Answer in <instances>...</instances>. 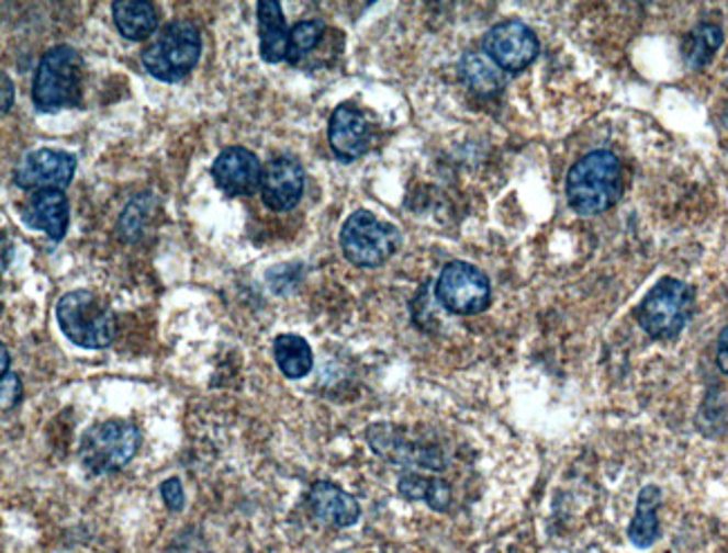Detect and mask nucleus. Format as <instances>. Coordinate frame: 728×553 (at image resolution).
<instances>
[{"mask_svg":"<svg viewBox=\"0 0 728 553\" xmlns=\"http://www.w3.org/2000/svg\"><path fill=\"white\" fill-rule=\"evenodd\" d=\"M568 202L581 215H601L621 200L624 169L609 150L581 157L568 173Z\"/></svg>","mask_w":728,"mask_h":553,"instance_id":"f257e3e1","label":"nucleus"},{"mask_svg":"<svg viewBox=\"0 0 728 553\" xmlns=\"http://www.w3.org/2000/svg\"><path fill=\"white\" fill-rule=\"evenodd\" d=\"M32 99L41 113L79 108L83 99V59L70 45H56L38 61Z\"/></svg>","mask_w":728,"mask_h":553,"instance_id":"f03ea898","label":"nucleus"},{"mask_svg":"<svg viewBox=\"0 0 728 553\" xmlns=\"http://www.w3.org/2000/svg\"><path fill=\"white\" fill-rule=\"evenodd\" d=\"M56 320L66 339L83 350H103L117 335V316L112 307L88 290H75L56 303Z\"/></svg>","mask_w":728,"mask_h":553,"instance_id":"7ed1b4c3","label":"nucleus"},{"mask_svg":"<svg viewBox=\"0 0 728 553\" xmlns=\"http://www.w3.org/2000/svg\"><path fill=\"white\" fill-rule=\"evenodd\" d=\"M200 54V30L189 21H173L142 52V64L150 77L164 83H176L198 66Z\"/></svg>","mask_w":728,"mask_h":553,"instance_id":"20e7f679","label":"nucleus"},{"mask_svg":"<svg viewBox=\"0 0 728 553\" xmlns=\"http://www.w3.org/2000/svg\"><path fill=\"white\" fill-rule=\"evenodd\" d=\"M695 292L677 279H661L637 307V320L652 339H675L693 316Z\"/></svg>","mask_w":728,"mask_h":553,"instance_id":"39448f33","label":"nucleus"},{"mask_svg":"<svg viewBox=\"0 0 728 553\" xmlns=\"http://www.w3.org/2000/svg\"><path fill=\"white\" fill-rule=\"evenodd\" d=\"M341 249L348 262L363 269L381 267L402 245L395 225L383 223L374 213L355 211L341 227Z\"/></svg>","mask_w":728,"mask_h":553,"instance_id":"423d86ee","label":"nucleus"},{"mask_svg":"<svg viewBox=\"0 0 728 553\" xmlns=\"http://www.w3.org/2000/svg\"><path fill=\"white\" fill-rule=\"evenodd\" d=\"M139 449V430L120 419L92 426L81 439L83 466L94 475H108L124 469Z\"/></svg>","mask_w":728,"mask_h":553,"instance_id":"0eeeda50","label":"nucleus"},{"mask_svg":"<svg viewBox=\"0 0 728 553\" xmlns=\"http://www.w3.org/2000/svg\"><path fill=\"white\" fill-rule=\"evenodd\" d=\"M435 296L439 305L458 316H473L489 307L491 283L486 273L469 262H448L435 285Z\"/></svg>","mask_w":728,"mask_h":553,"instance_id":"6e6552de","label":"nucleus"},{"mask_svg":"<svg viewBox=\"0 0 728 553\" xmlns=\"http://www.w3.org/2000/svg\"><path fill=\"white\" fill-rule=\"evenodd\" d=\"M484 54L502 72H523L538 57V38L520 21L493 25L484 36Z\"/></svg>","mask_w":728,"mask_h":553,"instance_id":"1a4fd4ad","label":"nucleus"},{"mask_svg":"<svg viewBox=\"0 0 728 553\" xmlns=\"http://www.w3.org/2000/svg\"><path fill=\"white\" fill-rule=\"evenodd\" d=\"M77 171V157L59 148H38L14 169V184L23 191H64Z\"/></svg>","mask_w":728,"mask_h":553,"instance_id":"9d476101","label":"nucleus"},{"mask_svg":"<svg viewBox=\"0 0 728 553\" xmlns=\"http://www.w3.org/2000/svg\"><path fill=\"white\" fill-rule=\"evenodd\" d=\"M262 166L260 159L243 146H229L224 148L215 161L211 176L222 193L229 198H243L254 193L262 182Z\"/></svg>","mask_w":728,"mask_h":553,"instance_id":"9b49d317","label":"nucleus"},{"mask_svg":"<svg viewBox=\"0 0 728 553\" xmlns=\"http://www.w3.org/2000/svg\"><path fill=\"white\" fill-rule=\"evenodd\" d=\"M305 191V173L303 166L294 157H276L265 166L260 195L262 202L271 211H290L294 208Z\"/></svg>","mask_w":728,"mask_h":553,"instance_id":"f8f14e48","label":"nucleus"},{"mask_svg":"<svg viewBox=\"0 0 728 553\" xmlns=\"http://www.w3.org/2000/svg\"><path fill=\"white\" fill-rule=\"evenodd\" d=\"M327 139L336 157L341 161H355L370 150V124L361 110L344 103L329 117Z\"/></svg>","mask_w":728,"mask_h":553,"instance_id":"ddd939ff","label":"nucleus"},{"mask_svg":"<svg viewBox=\"0 0 728 553\" xmlns=\"http://www.w3.org/2000/svg\"><path fill=\"white\" fill-rule=\"evenodd\" d=\"M307 500L314 516L329 527L346 529L361 518V507L355 497L332 482H316L310 488Z\"/></svg>","mask_w":728,"mask_h":553,"instance_id":"4468645a","label":"nucleus"},{"mask_svg":"<svg viewBox=\"0 0 728 553\" xmlns=\"http://www.w3.org/2000/svg\"><path fill=\"white\" fill-rule=\"evenodd\" d=\"M68 208L64 191H38L23 213V223L47 234L54 242H61L68 232Z\"/></svg>","mask_w":728,"mask_h":553,"instance_id":"2eb2a0df","label":"nucleus"},{"mask_svg":"<svg viewBox=\"0 0 728 553\" xmlns=\"http://www.w3.org/2000/svg\"><path fill=\"white\" fill-rule=\"evenodd\" d=\"M256 10L260 25V59L267 64L288 61L290 30L283 16V8L276 0H260Z\"/></svg>","mask_w":728,"mask_h":553,"instance_id":"dca6fc26","label":"nucleus"},{"mask_svg":"<svg viewBox=\"0 0 728 553\" xmlns=\"http://www.w3.org/2000/svg\"><path fill=\"white\" fill-rule=\"evenodd\" d=\"M368 441L372 444V451H377L379 455H383L392 462H413L415 466L433 469V471L444 466L439 462V458H430L422 449L406 447L404 437L397 435L390 426H372L368 430Z\"/></svg>","mask_w":728,"mask_h":553,"instance_id":"f3484780","label":"nucleus"},{"mask_svg":"<svg viewBox=\"0 0 728 553\" xmlns=\"http://www.w3.org/2000/svg\"><path fill=\"white\" fill-rule=\"evenodd\" d=\"M112 16L120 34L128 41H146L157 30V12L148 0H122L112 3Z\"/></svg>","mask_w":728,"mask_h":553,"instance_id":"a211bd4d","label":"nucleus"},{"mask_svg":"<svg viewBox=\"0 0 728 553\" xmlns=\"http://www.w3.org/2000/svg\"><path fill=\"white\" fill-rule=\"evenodd\" d=\"M659 505H661V488L654 486V484L643 486L641 493H639L632 524L628 529L630 542L635 546L648 549L657 542V538H659V518H657Z\"/></svg>","mask_w":728,"mask_h":553,"instance_id":"6ab92c4d","label":"nucleus"},{"mask_svg":"<svg viewBox=\"0 0 728 553\" xmlns=\"http://www.w3.org/2000/svg\"><path fill=\"white\" fill-rule=\"evenodd\" d=\"M464 83L480 97H491L504 88V72L484 52H467L460 61Z\"/></svg>","mask_w":728,"mask_h":553,"instance_id":"aec40b11","label":"nucleus"},{"mask_svg":"<svg viewBox=\"0 0 728 553\" xmlns=\"http://www.w3.org/2000/svg\"><path fill=\"white\" fill-rule=\"evenodd\" d=\"M276 363L288 379H303L312 372L314 354L310 343L299 335H278L273 341Z\"/></svg>","mask_w":728,"mask_h":553,"instance_id":"412c9836","label":"nucleus"},{"mask_svg":"<svg viewBox=\"0 0 728 553\" xmlns=\"http://www.w3.org/2000/svg\"><path fill=\"white\" fill-rule=\"evenodd\" d=\"M724 43V32L717 23H699L688 32L684 41V61L693 70H702L715 57V52Z\"/></svg>","mask_w":728,"mask_h":553,"instance_id":"4be33fe9","label":"nucleus"},{"mask_svg":"<svg viewBox=\"0 0 728 553\" xmlns=\"http://www.w3.org/2000/svg\"><path fill=\"white\" fill-rule=\"evenodd\" d=\"M400 493L408 500H424L435 511H446L451 505V488L441 479H428L422 475H404Z\"/></svg>","mask_w":728,"mask_h":553,"instance_id":"5701e85b","label":"nucleus"},{"mask_svg":"<svg viewBox=\"0 0 728 553\" xmlns=\"http://www.w3.org/2000/svg\"><path fill=\"white\" fill-rule=\"evenodd\" d=\"M325 32L323 21H301L290 30V54L288 61L296 64L307 52H312Z\"/></svg>","mask_w":728,"mask_h":553,"instance_id":"b1692460","label":"nucleus"},{"mask_svg":"<svg viewBox=\"0 0 728 553\" xmlns=\"http://www.w3.org/2000/svg\"><path fill=\"white\" fill-rule=\"evenodd\" d=\"M148 208H150V198H148V193H144L142 198H137V200H133V202L128 204V208H126L124 215H122V223H120L122 236H126V238H135V236L142 232L144 219H146V215H148Z\"/></svg>","mask_w":728,"mask_h":553,"instance_id":"393cba45","label":"nucleus"},{"mask_svg":"<svg viewBox=\"0 0 728 553\" xmlns=\"http://www.w3.org/2000/svg\"><path fill=\"white\" fill-rule=\"evenodd\" d=\"M0 391H3V410L8 413L12 408H16L19 402L23 399V383H21L19 374H14V372L3 374V388Z\"/></svg>","mask_w":728,"mask_h":553,"instance_id":"a878e982","label":"nucleus"},{"mask_svg":"<svg viewBox=\"0 0 728 553\" xmlns=\"http://www.w3.org/2000/svg\"><path fill=\"white\" fill-rule=\"evenodd\" d=\"M161 497H164L166 507L171 511H182L184 509V488H182L180 479H176V477L166 479L161 484Z\"/></svg>","mask_w":728,"mask_h":553,"instance_id":"bb28decb","label":"nucleus"},{"mask_svg":"<svg viewBox=\"0 0 728 553\" xmlns=\"http://www.w3.org/2000/svg\"><path fill=\"white\" fill-rule=\"evenodd\" d=\"M717 368L728 374V325L721 329L717 339Z\"/></svg>","mask_w":728,"mask_h":553,"instance_id":"cd10ccee","label":"nucleus"},{"mask_svg":"<svg viewBox=\"0 0 728 553\" xmlns=\"http://www.w3.org/2000/svg\"><path fill=\"white\" fill-rule=\"evenodd\" d=\"M0 79H3V115H8L12 103H14V83L8 77V72L0 75Z\"/></svg>","mask_w":728,"mask_h":553,"instance_id":"c85d7f7f","label":"nucleus"},{"mask_svg":"<svg viewBox=\"0 0 728 553\" xmlns=\"http://www.w3.org/2000/svg\"><path fill=\"white\" fill-rule=\"evenodd\" d=\"M0 352H3V374H8L10 372V350L3 346V350Z\"/></svg>","mask_w":728,"mask_h":553,"instance_id":"c756f323","label":"nucleus"}]
</instances>
